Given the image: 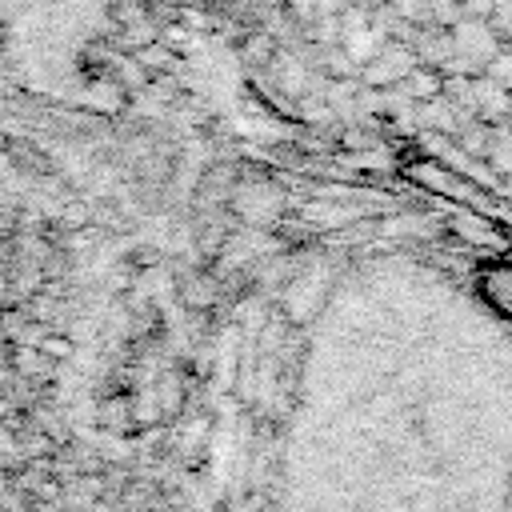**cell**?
I'll return each mask as SVG.
<instances>
[{
  "mask_svg": "<svg viewBox=\"0 0 512 512\" xmlns=\"http://www.w3.org/2000/svg\"><path fill=\"white\" fill-rule=\"evenodd\" d=\"M480 292L492 300V308H500L504 316H512V264H492L480 272Z\"/></svg>",
  "mask_w": 512,
  "mask_h": 512,
  "instance_id": "6da1fadb",
  "label": "cell"
}]
</instances>
